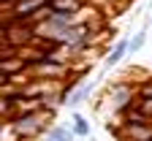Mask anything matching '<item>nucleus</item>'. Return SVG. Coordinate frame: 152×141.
Wrapping results in <instances>:
<instances>
[{
    "mask_svg": "<svg viewBox=\"0 0 152 141\" xmlns=\"http://www.w3.org/2000/svg\"><path fill=\"white\" fill-rule=\"evenodd\" d=\"M68 65L71 63H63V60H52V57H44L38 63L30 65V73L33 79H44V82H57L68 73Z\"/></svg>",
    "mask_w": 152,
    "mask_h": 141,
    "instance_id": "obj_3",
    "label": "nucleus"
},
{
    "mask_svg": "<svg viewBox=\"0 0 152 141\" xmlns=\"http://www.w3.org/2000/svg\"><path fill=\"white\" fill-rule=\"evenodd\" d=\"M139 95H152V79L144 84H139Z\"/></svg>",
    "mask_w": 152,
    "mask_h": 141,
    "instance_id": "obj_15",
    "label": "nucleus"
},
{
    "mask_svg": "<svg viewBox=\"0 0 152 141\" xmlns=\"http://www.w3.org/2000/svg\"><path fill=\"white\" fill-rule=\"evenodd\" d=\"M3 84H8V76H3V73H0V87H3Z\"/></svg>",
    "mask_w": 152,
    "mask_h": 141,
    "instance_id": "obj_17",
    "label": "nucleus"
},
{
    "mask_svg": "<svg viewBox=\"0 0 152 141\" xmlns=\"http://www.w3.org/2000/svg\"><path fill=\"white\" fill-rule=\"evenodd\" d=\"M6 30H8V19L0 22V46H6Z\"/></svg>",
    "mask_w": 152,
    "mask_h": 141,
    "instance_id": "obj_14",
    "label": "nucleus"
},
{
    "mask_svg": "<svg viewBox=\"0 0 152 141\" xmlns=\"http://www.w3.org/2000/svg\"><path fill=\"white\" fill-rule=\"evenodd\" d=\"M71 130H73V136H82V138H87V136H90V122H87V117H82V114H73Z\"/></svg>",
    "mask_w": 152,
    "mask_h": 141,
    "instance_id": "obj_10",
    "label": "nucleus"
},
{
    "mask_svg": "<svg viewBox=\"0 0 152 141\" xmlns=\"http://www.w3.org/2000/svg\"><path fill=\"white\" fill-rule=\"evenodd\" d=\"M120 141H152V122H133V125H120L117 130Z\"/></svg>",
    "mask_w": 152,
    "mask_h": 141,
    "instance_id": "obj_5",
    "label": "nucleus"
},
{
    "mask_svg": "<svg viewBox=\"0 0 152 141\" xmlns=\"http://www.w3.org/2000/svg\"><path fill=\"white\" fill-rule=\"evenodd\" d=\"M14 3H16V0H0V8H11Z\"/></svg>",
    "mask_w": 152,
    "mask_h": 141,
    "instance_id": "obj_16",
    "label": "nucleus"
},
{
    "mask_svg": "<svg viewBox=\"0 0 152 141\" xmlns=\"http://www.w3.org/2000/svg\"><path fill=\"white\" fill-rule=\"evenodd\" d=\"M46 141H73V130L65 125H52L46 130Z\"/></svg>",
    "mask_w": 152,
    "mask_h": 141,
    "instance_id": "obj_9",
    "label": "nucleus"
},
{
    "mask_svg": "<svg viewBox=\"0 0 152 141\" xmlns=\"http://www.w3.org/2000/svg\"><path fill=\"white\" fill-rule=\"evenodd\" d=\"M139 95V87H133L128 82H117V84H111L109 92H106V106H109V114H122L133 100H136Z\"/></svg>",
    "mask_w": 152,
    "mask_h": 141,
    "instance_id": "obj_2",
    "label": "nucleus"
},
{
    "mask_svg": "<svg viewBox=\"0 0 152 141\" xmlns=\"http://www.w3.org/2000/svg\"><path fill=\"white\" fill-rule=\"evenodd\" d=\"M46 114L49 109H35V111H16L8 122L16 138H35L46 130Z\"/></svg>",
    "mask_w": 152,
    "mask_h": 141,
    "instance_id": "obj_1",
    "label": "nucleus"
},
{
    "mask_svg": "<svg viewBox=\"0 0 152 141\" xmlns=\"http://www.w3.org/2000/svg\"><path fill=\"white\" fill-rule=\"evenodd\" d=\"M125 54H128V41H117V44L111 46V52L106 54V60H103V65H106V68H114V65H120Z\"/></svg>",
    "mask_w": 152,
    "mask_h": 141,
    "instance_id": "obj_8",
    "label": "nucleus"
},
{
    "mask_svg": "<svg viewBox=\"0 0 152 141\" xmlns=\"http://www.w3.org/2000/svg\"><path fill=\"white\" fill-rule=\"evenodd\" d=\"M82 6H84V0H46L44 14H49V11H57V14H79Z\"/></svg>",
    "mask_w": 152,
    "mask_h": 141,
    "instance_id": "obj_6",
    "label": "nucleus"
},
{
    "mask_svg": "<svg viewBox=\"0 0 152 141\" xmlns=\"http://www.w3.org/2000/svg\"><path fill=\"white\" fill-rule=\"evenodd\" d=\"M136 109L147 119H152V95H136Z\"/></svg>",
    "mask_w": 152,
    "mask_h": 141,
    "instance_id": "obj_12",
    "label": "nucleus"
},
{
    "mask_svg": "<svg viewBox=\"0 0 152 141\" xmlns=\"http://www.w3.org/2000/svg\"><path fill=\"white\" fill-rule=\"evenodd\" d=\"M46 0H16V3L8 8L11 19H22V22H38L44 16Z\"/></svg>",
    "mask_w": 152,
    "mask_h": 141,
    "instance_id": "obj_4",
    "label": "nucleus"
},
{
    "mask_svg": "<svg viewBox=\"0 0 152 141\" xmlns=\"http://www.w3.org/2000/svg\"><path fill=\"white\" fill-rule=\"evenodd\" d=\"M144 41H147V33H144V30L136 33V35H133V41H128V54H136V52L144 46Z\"/></svg>",
    "mask_w": 152,
    "mask_h": 141,
    "instance_id": "obj_13",
    "label": "nucleus"
},
{
    "mask_svg": "<svg viewBox=\"0 0 152 141\" xmlns=\"http://www.w3.org/2000/svg\"><path fill=\"white\" fill-rule=\"evenodd\" d=\"M14 111H16V103H14V98L0 92V119H11V117H14Z\"/></svg>",
    "mask_w": 152,
    "mask_h": 141,
    "instance_id": "obj_11",
    "label": "nucleus"
},
{
    "mask_svg": "<svg viewBox=\"0 0 152 141\" xmlns=\"http://www.w3.org/2000/svg\"><path fill=\"white\" fill-rule=\"evenodd\" d=\"M90 95H92V84H82L79 90H71V92L63 98V106H65V109H79Z\"/></svg>",
    "mask_w": 152,
    "mask_h": 141,
    "instance_id": "obj_7",
    "label": "nucleus"
}]
</instances>
